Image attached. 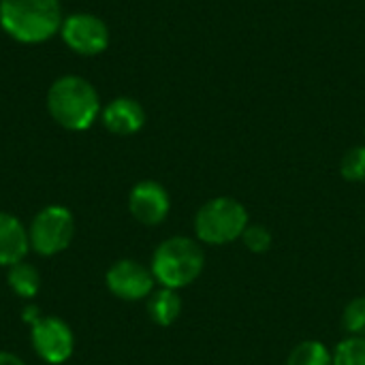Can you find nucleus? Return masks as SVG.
Wrapping results in <instances>:
<instances>
[{
	"instance_id": "16",
	"label": "nucleus",
	"mask_w": 365,
	"mask_h": 365,
	"mask_svg": "<svg viewBox=\"0 0 365 365\" xmlns=\"http://www.w3.org/2000/svg\"><path fill=\"white\" fill-rule=\"evenodd\" d=\"M342 329L346 336L365 338V297H355L346 304L342 312Z\"/></svg>"
},
{
	"instance_id": "11",
	"label": "nucleus",
	"mask_w": 365,
	"mask_h": 365,
	"mask_svg": "<svg viewBox=\"0 0 365 365\" xmlns=\"http://www.w3.org/2000/svg\"><path fill=\"white\" fill-rule=\"evenodd\" d=\"M28 250V229L13 214L0 212V265L11 267L19 261H26Z\"/></svg>"
},
{
	"instance_id": "9",
	"label": "nucleus",
	"mask_w": 365,
	"mask_h": 365,
	"mask_svg": "<svg viewBox=\"0 0 365 365\" xmlns=\"http://www.w3.org/2000/svg\"><path fill=\"white\" fill-rule=\"evenodd\" d=\"M169 210H171V199L163 184L154 180H143L133 186L128 195V212L137 222L145 227H156L165 222Z\"/></svg>"
},
{
	"instance_id": "20",
	"label": "nucleus",
	"mask_w": 365,
	"mask_h": 365,
	"mask_svg": "<svg viewBox=\"0 0 365 365\" xmlns=\"http://www.w3.org/2000/svg\"><path fill=\"white\" fill-rule=\"evenodd\" d=\"M38 319H41V317H38V308H36V306H28V308L24 310V321H26V323H32V325H34Z\"/></svg>"
},
{
	"instance_id": "4",
	"label": "nucleus",
	"mask_w": 365,
	"mask_h": 365,
	"mask_svg": "<svg viewBox=\"0 0 365 365\" xmlns=\"http://www.w3.org/2000/svg\"><path fill=\"white\" fill-rule=\"evenodd\" d=\"M250 225L248 210L233 197H214L205 201L195 216L197 242L207 246H227L242 240Z\"/></svg>"
},
{
	"instance_id": "10",
	"label": "nucleus",
	"mask_w": 365,
	"mask_h": 365,
	"mask_svg": "<svg viewBox=\"0 0 365 365\" xmlns=\"http://www.w3.org/2000/svg\"><path fill=\"white\" fill-rule=\"evenodd\" d=\"M101 120L105 128L113 135L128 137L143 128L145 124V111L141 103L128 96H118L111 103H107L101 111Z\"/></svg>"
},
{
	"instance_id": "17",
	"label": "nucleus",
	"mask_w": 365,
	"mask_h": 365,
	"mask_svg": "<svg viewBox=\"0 0 365 365\" xmlns=\"http://www.w3.org/2000/svg\"><path fill=\"white\" fill-rule=\"evenodd\" d=\"M340 173L346 182H365V145L351 148L340 160Z\"/></svg>"
},
{
	"instance_id": "6",
	"label": "nucleus",
	"mask_w": 365,
	"mask_h": 365,
	"mask_svg": "<svg viewBox=\"0 0 365 365\" xmlns=\"http://www.w3.org/2000/svg\"><path fill=\"white\" fill-rule=\"evenodd\" d=\"M60 36L79 56H98L109 45L107 24L92 13H73L62 21Z\"/></svg>"
},
{
	"instance_id": "18",
	"label": "nucleus",
	"mask_w": 365,
	"mask_h": 365,
	"mask_svg": "<svg viewBox=\"0 0 365 365\" xmlns=\"http://www.w3.org/2000/svg\"><path fill=\"white\" fill-rule=\"evenodd\" d=\"M242 244L246 246V250H250L252 255H265L272 250L274 246V235L267 227L263 225H248L244 235H242Z\"/></svg>"
},
{
	"instance_id": "12",
	"label": "nucleus",
	"mask_w": 365,
	"mask_h": 365,
	"mask_svg": "<svg viewBox=\"0 0 365 365\" xmlns=\"http://www.w3.org/2000/svg\"><path fill=\"white\" fill-rule=\"evenodd\" d=\"M148 314L158 327H171L182 314L180 291L160 287L148 297Z\"/></svg>"
},
{
	"instance_id": "7",
	"label": "nucleus",
	"mask_w": 365,
	"mask_h": 365,
	"mask_svg": "<svg viewBox=\"0 0 365 365\" xmlns=\"http://www.w3.org/2000/svg\"><path fill=\"white\" fill-rule=\"evenodd\" d=\"M32 349L45 364L58 365L71 359L75 336L71 327L58 317H41L30 331Z\"/></svg>"
},
{
	"instance_id": "14",
	"label": "nucleus",
	"mask_w": 365,
	"mask_h": 365,
	"mask_svg": "<svg viewBox=\"0 0 365 365\" xmlns=\"http://www.w3.org/2000/svg\"><path fill=\"white\" fill-rule=\"evenodd\" d=\"M287 365H334V355L321 340H304L291 351Z\"/></svg>"
},
{
	"instance_id": "13",
	"label": "nucleus",
	"mask_w": 365,
	"mask_h": 365,
	"mask_svg": "<svg viewBox=\"0 0 365 365\" xmlns=\"http://www.w3.org/2000/svg\"><path fill=\"white\" fill-rule=\"evenodd\" d=\"M6 282L15 295H19L24 299H32V297H36V293L41 289V274L34 265L19 261V263L9 267Z\"/></svg>"
},
{
	"instance_id": "2",
	"label": "nucleus",
	"mask_w": 365,
	"mask_h": 365,
	"mask_svg": "<svg viewBox=\"0 0 365 365\" xmlns=\"http://www.w3.org/2000/svg\"><path fill=\"white\" fill-rule=\"evenodd\" d=\"M47 111L53 122L66 130H88L103 109L98 92L88 79L64 75L56 79L47 92Z\"/></svg>"
},
{
	"instance_id": "3",
	"label": "nucleus",
	"mask_w": 365,
	"mask_h": 365,
	"mask_svg": "<svg viewBox=\"0 0 365 365\" xmlns=\"http://www.w3.org/2000/svg\"><path fill=\"white\" fill-rule=\"evenodd\" d=\"M205 267V252L201 248V242L184 235L169 237L160 242L152 255V274L154 280L165 289H186L199 276Z\"/></svg>"
},
{
	"instance_id": "5",
	"label": "nucleus",
	"mask_w": 365,
	"mask_h": 365,
	"mask_svg": "<svg viewBox=\"0 0 365 365\" xmlns=\"http://www.w3.org/2000/svg\"><path fill=\"white\" fill-rule=\"evenodd\" d=\"M75 235V218L64 205L43 207L28 227L30 248L41 257H53L66 250Z\"/></svg>"
},
{
	"instance_id": "1",
	"label": "nucleus",
	"mask_w": 365,
	"mask_h": 365,
	"mask_svg": "<svg viewBox=\"0 0 365 365\" xmlns=\"http://www.w3.org/2000/svg\"><path fill=\"white\" fill-rule=\"evenodd\" d=\"M62 21L60 0H0V26L19 43H45L60 32Z\"/></svg>"
},
{
	"instance_id": "8",
	"label": "nucleus",
	"mask_w": 365,
	"mask_h": 365,
	"mask_svg": "<svg viewBox=\"0 0 365 365\" xmlns=\"http://www.w3.org/2000/svg\"><path fill=\"white\" fill-rule=\"evenodd\" d=\"M105 282L111 295H115L122 302H141L148 299L154 293V274L150 267L133 261V259H122L115 261L107 274Z\"/></svg>"
},
{
	"instance_id": "15",
	"label": "nucleus",
	"mask_w": 365,
	"mask_h": 365,
	"mask_svg": "<svg viewBox=\"0 0 365 365\" xmlns=\"http://www.w3.org/2000/svg\"><path fill=\"white\" fill-rule=\"evenodd\" d=\"M334 365H365V338L346 336L334 349Z\"/></svg>"
},
{
	"instance_id": "19",
	"label": "nucleus",
	"mask_w": 365,
	"mask_h": 365,
	"mask_svg": "<svg viewBox=\"0 0 365 365\" xmlns=\"http://www.w3.org/2000/svg\"><path fill=\"white\" fill-rule=\"evenodd\" d=\"M0 365H26L17 355L13 353H6V351H0Z\"/></svg>"
}]
</instances>
